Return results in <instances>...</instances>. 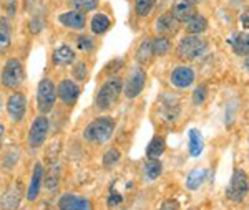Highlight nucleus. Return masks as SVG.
Segmentation results:
<instances>
[{
	"label": "nucleus",
	"instance_id": "nucleus-31",
	"mask_svg": "<svg viewBox=\"0 0 249 210\" xmlns=\"http://www.w3.org/2000/svg\"><path fill=\"white\" fill-rule=\"evenodd\" d=\"M156 0H135V10L140 17H146L153 10Z\"/></svg>",
	"mask_w": 249,
	"mask_h": 210
},
{
	"label": "nucleus",
	"instance_id": "nucleus-38",
	"mask_svg": "<svg viewBox=\"0 0 249 210\" xmlns=\"http://www.w3.org/2000/svg\"><path fill=\"white\" fill-rule=\"evenodd\" d=\"M40 7H42V0H25V9L30 14H40Z\"/></svg>",
	"mask_w": 249,
	"mask_h": 210
},
{
	"label": "nucleus",
	"instance_id": "nucleus-46",
	"mask_svg": "<svg viewBox=\"0 0 249 210\" xmlns=\"http://www.w3.org/2000/svg\"><path fill=\"white\" fill-rule=\"evenodd\" d=\"M0 106H2V98H0Z\"/></svg>",
	"mask_w": 249,
	"mask_h": 210
},
{
	"label": "nucleus",
	"instance_id": "nucleus-44",
	"mask_svg": "<svg viewBox=\"0 0 249 210\" xmlns=\"http://www.w3.org/2000/svg\"><path fill=\"white\" fill-rule=\"evenodd\" d=\"M246 68H248V71H249V58L246 60Z\"/></svg>",
	"mask_w": 249,
	"mask_h": 210
},
{
	"label": "nucleus",
	"instance_id": "nucleus-6",
	"mask_svg": "<svg viewBox=\"0 0 249 210\" xmlns=\"http://www.w3.org/2000/svg\"><path fill=\"white\" fill-rule=\"evenodd\" d=\"M248 192H249V180L246 172L241 171V169H236L232 172L230 185L226 189V197L232 202H243L244 197L248 195Z\"/></svg>",
	"mask_w": 249,
	"mask_h": 210
},
{
	"label": "nucleus",
	"instance_id": "nucleus-23",
	"mask_svg": "<svg viewBox=\"0 0 249 210\" xmlns=\"http://www.w3.org/2000/svg\"><path fill=\"white\" fill-rule=\"evenodd\" d=\"M164 149H166V141H164L161 136H155L146 147L148 159H158L160 156H163Z\"/></svg>",
	"mask_w": 249,
	"mask_h": 210
},
{
	"label": "nucleus",
	"instance_id": "nucleus-40",
	"mask_svg": "<svg viewBox=\"0 0 249 210\" xmlns=\"http://www.w3.org/2000/svg\"><path fill=\"white\" fill-rule=\"evenodd\" d=\"M5 10H7V15L12 17V15H15V10H17V2L15 0H5Z\"/></svg>",
	"mask_w": 249,
	"mask_h": 210
},
{
	"label": "nucleus",
	"instance_id": "nucleus-39",
	"mask_svg": "<svg viewBox=\"0 0 249 210\" xmlns=\"http://www.w3.org/2000/svg\"><path fill=\"white\" fill-rule=\"evenodd\" d=\"M124 63V60L123 58H116L113 60V62H110L107 65V68H105V73H115V71H118V70H122V65Z\"/></svg>",
	"mask_w": 249,
	"mask_h": 210
},
{
	"label": "nucleus",
	"instance_id": "nucleus-17",
	"mask_svg": "<svg viewBox=\"0 0 249 210\" xmlns=\"http://www.w3.org/2000/svg\"><path fill=\"white\" fill-rule=\"evenodd\" d=\"M12 45V23L9 17H0V55H3Z\"/></svg>",
	"mask_w": 249,
	"mask_h": 210
},
{
	"label": "nucleus",
	"instance_id": "nucleus-21",
	"mask_svg": "<svg viewBox=\"0 0 249 210\" xmlns=\"http://www.w3.org/2000/svg\"><path fill=\"white\" fill-rule=\"evenodd\" d=\"M151 58H153V40L144 38L143 42L140 43L138 50H136V60H138V63L146 65V63H150Z\"/></svg>",
	"mask_w": 249,
	"mask_h": 210
},
{
	"label": "nucleus",
	"instance_id": "nucleus-37",
	"mask_svg": "<svg viewBox=\"0 0 249 210\" xmlns=\"http://www.w3.org/2000/svg\"><path fill=\"white\" fill-rule=\"evenodd\" d=\"M107 202H108V205H110V207H115V205H120V204H122V202H123V197H122V194H118L113 187H111L110 195H108Z\"/></svg>",
	"mask_w": 249,
	"mask_h": 210
},
{
	"label": "nucleus",
	"instance_id": "nucleus-4",
	"mask_svg": "<svg viewBox=\"0 0 249 210\" xmlns=\"http://www.w3.org/2000/svg\"><path fill=\"white\" fill-rule=\"evenodd\" d=\"M57 98H58L57 84L52 81L50 78L40 80L37 86V110L40 114H47V113L53 110Z\"/></svg>",
	"mask_w": 249,
	"mask_h": 210
},
{
	"label": "nucleus",
	"instance_id": "nucleus-7",
	"mask_svg": "<svg viewBox=\"0 0 249 210\" xmlns=\"http://www.w3.org/2000/svg\"><path fill=\"white\" fill-rule=\"evenodd\" d=\"M144 83H146V71L142 66H135L128 75L126 83H124V96L130 99L140 96V93L144 88Z\"/></svg>",
	"mask_w": 249,
	"mask_h": 210
},
{
	"label": "nucleus",
	"instance_id": "nucleus-16",
	"mask_svg": "<svg viewBox=\"0 0 249 210\" xmlns=\"http://www.w3.org/2000/svg\"><path fill=\"white\" fill-rule=\"evenodd\" d=\"M43 165L37 162L34 167V172H32V179H30V184H29V189H27V199L30 202L37 200V197L40 195V189H42V182H43Z\"/></svg>",
	"mask_w": 249,
	"mask_h": 210
},
{
	"label": "nucleus",
	"instance_id": "nucleus-15",
	"mask_svg": "<svg viewBox=\"0 0 249 210\" xmlns=\"http://www.w3.org/2000/svg\"><path fill=\"white\" fill-rule=\"evenodd\" d=\"M22 200V187L17 182L15 185H12L9 191H5V194L0 199V209L2 210H17Z\"/></svg>",
	"mask_w": 249,
	"mask_h": 210
},
{
	"label": "nucleus",
	"instance_id": "nucleus-24",
	"mask_svg": "<svg viewBox=\"0 0 249 210\" xmlns=\"http://www.w3.org/2000/svg\"><path fill=\"white\" fill-rule=\"evenodd\" d=\"M186 30L191 35H199L208 30V20L203 15H193V17L186 22Z\"/></svg>",
	"mask_w": 249,
	"mask_h": 210
},
{
	"label": "nucleus",
	"instance_id": "nucleus-14",
	"mask_svg": "<svg viewBox=\"0 0 249 210\" xmlns=\"http://www.w3.org/2000/svg\"><path fill=\"white\" fill-rule=\"evenodd\" d=\"M58 22L62 23L63 27L70 28V30H83L87 23V18H85V14H82V12L70 10V12L60 14Z\"/></svg>",
	"mask_w": 249,
	"mask_h": 210
},
{
	"label": "nucleus",
	"instance_id": "nucleus-42",
	"mask_svg": "<svg viewBox=\"0 0 249 210\" xmlns=\"http://www.w3.org/2000/svg\"><path fill=\"white\" fill-rule=\"evenodd\" d=\"M241 23H243L244 28H248L249 30V9L244 10V14L241 15Z\"/></svg>",
	"mask_w": 249,
	"mask_h": 210
},
{
	"label": "nucleus",
	"instance_id": "nucleus-41",
	"mask_svg": "<svg viewBox=\"0 0 249 210\" xmlns=\"http://www.w3.org/2000/svg\"><path fill=\"white\" fill-rule=\"evenodd\" d=\"M160 210H179V204L176 200H166Z\"/></svg>",
	"mask_w": 249,
	"mask_h": 210
},
{
	"label": "nucleus",
	"instance_id": "nucleus-45",
	"mask_svg": "<svg viewBox=\"0 0 249 210\" xmlns=\"http://www.w3.org/2000/svg\"><path fill=\"white\" fill-rule=\"evenodd\" d=\"M193 2H195V3H196V2H201V0H193Z\"/></svg>",
	"mask_w": 249,
	"mask_h": 210
},
{
	"label": "nucleus",
	"instance_id": "nucleus-25",
	"mask_svg": "<svg viewBox=\"0 0 249 210\" xmlns=\"http://www.w3.org/2000/svg\"><path fill=\"white\" fill-rule=\"evenodd\" d=\"M203 146H204V141L203 136L198 129H191L190 131V154L193 157H198L203 152Z\"/></svg>",
	"mask_w": 249,
	"mask_h": 210
},
{
	"label": "nucleus",
	"instance_id": "nucleus-33",
	"mask_svg": "<svg viewBox=\"0 0 249 210\" xmlns=\"http://www.w3.org/2000/svg\"><path fill=\"white\" fill-rule=\"evenodd\" d=\"M43 27H45V17H43L42 14H35L34 17H32L30 23H29L30 33H34V35L40 33V32L43 30Z\"/></svg>",
	"mask_w": 249,
	"mask_h": 210
},
{
	"label": "nucleus",
	"instance_id": "nucleus-30",
	"mask_svg": "<svg viewBox=\"0 0 249 210\" xmlns=\"http://www.w3.org/2000/svg\"><path fill=\"white\" fill-rule=\"evenodd\" d=\"M170 40L166 37H156L153 38V55H158V56H163L170 51Z\"/></svg>",
	"mask_w": 249,
	"mask_h": 210
},
{
	"label": "nucleus",
	"instance_id": "nucleus-20",
	"mask_svg": "<svg viewBox=\"0 0 249 210\" xmlns=\"http://www.w3.org/2000/svg\"><path fill=\"white\" fill-rule=\"evenodd\" d=\"M176 20L173 18L171 14H164L161 15L158 20H156V32H158L160 35H163V37H166V35H171L176 32Z\"/></svg>",
	"mask_w": 249,
	"mask_h": 210
},
{
	"label": "nucleus",
	"instance_id": "nucleus-3",
	"mask_svg": "<svg viewBox=\"0 0 249 210\" xmlns=\"http://www.w3.org/2000/svg\"><path fill=\"white\" fill-rule=\"evenodd\" d=\"M25 78V70L23 65L18 58H9L2 68V75H0V83L7 90H17L20 84L23 83Z\"/></svg>",
	"mask_w": 249,
	"mask_h": 210
},
{
	"label": "nucleus",
	"instance_id": "nucleus-32",
	"mask_svg": "<svg viewBox=\"0 0 249 210\" xmlns=\"http://www.w3.org/2000/svg\"><path fill=\"white\" fill-rule=\"evenodd\" d=\"M120 159H122V154H120L118 149H108V151L103 154V167L110 169L113 167L120 162Z\"/></svg>",
	"mask_w": 249,
	"mask_h": 210
},
{
	"label": "nucleus",
	"instance_id": "nucleus-28",
	"mask_svg": "<svg viewBox=\"0 0 249 210\" xmlns=\"http://www.w3.org/2000/svg\"><path fill=\"white\" fill-rule=\"evenodd\" d=\"M60 167L58 165H52L50 171H48L47 177H45V187L48 192H55L60 185Z\"/></svg>",
	"mask_w": 249,
	"mask_h": 210
},
{
	"label": "nucleus",
	"instance_id": "nucleus-18",
	"mask_svg": "<svg viewBox=\"0 0 249 210\" xmlns=\"http://www.w3.org/2000/svg\"><path fill=\"white\" fill-rule=\"evenodd\" d=\"M53 63L57 66H63V65H70L75 62V51L70 45H60L55 48L53 56H52Z\"/></svg>",
	"mask_w": 249,
	"mask_h": 210
},
{
	"label": "nucleus",
	"instance_id": "nucleus-34",
	"mask_svg": "<svg viewBox=\"0 0 249 210\" xmlns=\"http://www.w3.org/2000/svg\"><path fill=\"white\" fill-rule=\"evenodd\" d=\"M77 48L80 51H90L93 48V40L90 37H78L77 38Z\"/></svg>",
	"mask_w": 249,
	"mask_h": 210
},
{
	"label": "nucleus",
	"instance_id": "nucleus-1",
	"mask_svg": "<svg viewBox=\"0 0 249 210\" xmlns=\"http://www.w3.org/2000/svg\"><path fill=\"white\" fill-rule=\"evenodd\" d=\"M115 119L110 118V116H100L93 121L87 124V128L83 129V137L91 144H105L107 141L111 139L115 132Z\"/></svg>",
	"mask_w": 249,
	"mask_h": 210
},
{
	"label": "nucleus",
	"instance_id": "nucleus-35",
	"mask_svg": "<svg viewBox=\"0 0 249 210\" xmlns=\"http://www.w3.org/2000/svg\"><path fill=\"white\" fill-rule=\"evenodd\" d=\"M73 76L77 80H80V81H82V80H85L87 78V65L83 62L75 65V66H73Z\"/></svg>",
	"mask_w": 249,
	"mask_h": 210
},
{
	"label": "nucleus",
	"instance_id": "nucleus-8",
	"mask_svg": "<svg viewBox=\"0 0 249 210\" xmlns=\"http://www.w3.org/2000/svg\"><path fill=\"white\" fill-rule=\"evenodd\" d=\"M48 131H50V123H48L45 116L35 118L29 132V146L32 149H38L40 146H43V143H45L48 136Z\"/></svg>",
	"mask_w": 249,
	"mask_h": 210
},
{
	"label": "nucleus",
	"instance_id": "nucleus-9",
	"mask_svg": "<svg viewBox=\"0 0 249 210\" xmlns=\"http://www.w3.org/2000/svg\"><path fill=\"white\" fill-rule=\"evenodd\" d=\"M7 113L14 123H20L27 113V96L22 91L12 93L7 99Z\"/></svg>",
	"mask_w": 249,
	"mask_h": 210
},
{
	"label": "nucleus",
	"instance_id": "nucleus-27",
	"mask_svg": "<svg viewBox=\"0 0 249 210\" xmlns=\"http://www.w3.org/2000/svg\"><path fill=\"white\" fill-rule=\"evenodd\" d=\"M143 171H144V177H146V179L155 180L161 176L163 165L158 159H148L146 164H144V167H143Z\"/></svg>",
	"mask_w": 249,
	"mask_h": 210
},
{
	"label": "nucleus",
	"instance_id": "nucleus-29",
	"mask_svg": "<svg viewBox=\"0 0 249 210\" xmlns=\"http://www.w3.org/2000/svg\"><path fill=\"white\" fill-rule=\"evenodd\" d=\"M100 0H70V7L82 14H88V12L95 10L98 7Z\"/></svg>",
	"mask_w": 249,
	"mask_h": 210
},
{
	"label": "nucleus",
	"instance_id": "nucleus-36",
	"mask_svg": "<svg viewBox=\"0 0 249 210\" xmlns=\"http://www.w3.org/2000/svg\"><path fill=\"white\" fill-rule=\"evenodd\" d=\"M206 91H208L206 86L196 88L195 93H193V103H195V104H201L203 101H204V98H206Z\"/></svg>",
	"mask_w": 249,
	"mask_h": 210
},
{
	"label": "nucleus",
	"instance_id": "nucleus-43",
	"mask_svg": "<svg viewBox=\"0 0 249 210\" xmlns=\"http://www.w3.org/2000/svg\"><path fill=\"white\" fill-rule=\"evenodd\" d=\"M3 136H5V126L0 124V149H2V144H3Z\"/></svg>",
	"mask_w": 249,
	"mask_h": 210
},
{
	"label": "nucleus",
	"instance_id": "nucleus-5",
	"mask_svg": "<svg viewBox=\"0 0 249 210\" xmlns=\"http://www.w3.org/2000/svg\"><path fill=\"white\" fill-rule=\"evenodd\" d=\"M208 50V42L199 38V35H188L179 40L178 43V56L183 60H196Z\"/></svg>",
	"mask_w": 249,
	"mask_h": 210
},
{
	"label": "nucleus",
	"instance_id": "nucleus-22",
	"mask_svg": "<svg viewBox=\"0 0 249 210\" xmlns=\"http://www.w3.org/2000/svg\"><path fill=\"white\" fill-rule=\"evenodd\" d=\"M111 22L105 14H96L93 15V18L90 20V30L95 35H103L105 32L110 28Z\"/></svg>",
	"mask_w": 249,
	"mask_h": 210
},
{
	"label": "nucleus",
	"instance_id": "nucleus-26",
	"mask_svg": "<svg viewBox=\"0 0 249 210\" xmlns=\"http://www.w3.org/2000/svg\"><path fill=\"white\" fill-rule=\"evenodd\" d=\"M206 174L208 172L203 171V169H195V171H191L186 177V187L190 189V191H196L199 185H203L204 179H206Z\"/></svg>",
	"mask_w": 249,
	"mask_h": 210
},
{
	"label": "nucleus",
	"instance_id": "nucleus-19",
	"mask_svg": "<svg viewBox=\"0 0 249 210\" xmlns=\"http://www.w3.org/2000/svg\"><path fill=\"white\" fill-rule=\"evenodd\" d=\"M230 45L238 56L249 55V35L248 33H236L230 38Z\"/></svg>",
	"mask_w": 249,
	"mask_h": 210
},
{
	"label": "nucleus",
	"instance_id": "nucleus-11",
	"mask_svg": "<svg viewBox=\"0 0 249 210\" xmlns=\"http://www.w3.org/2000/svg\"><path fill=\"white\" fill-rule=\"evenodd\" d=\"M58 210H91V202L75 194H63L58 199Z\"/></svg>",
	"mask_w": 249,
	"mask_h": 210
},
{
	"label": "nucleus",
	"instance_id": "nucleus-10",
	"mask_svg": "<svg viewBox=\"0 0 249 210\" xmlns=\"http://www.w3.org/2000/svg\"><path fill=\"white\" fill-rule=\"evenodd\" d=\"M57 93H58L60 101H62L63 104L71 106V104L77 103V99L80 96V86L73 81V80L65 78V80H62L57 86Z\"/></svg>",
	"mask_w": 249,
	"mask_h": 210
},
{
	"label": "nucleus",
	"instance_id": "nucleus-13",
	"mask_svg": "<svg viewBox=\"0 0 249 210\" xmlns=\"http://www.w3.org/2000/svg\"><path fill=\"white\" fill-rule=\"evenodd\" d=\"M171 83L179 90H186L195 83V71L190 66H178L171 73Z\"/></svg>",
	"mask_w": 249,
	"mask_h": 210
},
{
	"label": "nucleus",
	"instance_id": "nucleus-2",
	"mask_svg": "<svg viewBox=\"0 0 249 210\" xmlns=\"http://www.w3.org/2000/svg\"><path fill=\"white\" fill-rule=\"evenodd\" d=\"M123 91V81L118 76H113V78L107 80L105 83L100 86L98 93H96L95 98V106L96 110L100 111H107L111 110V108L116 104V101L120 99V95Z\"/></svg>",
	"mask_w": 249,
	"mask_h": 210
},
{
	"label": "nucleus",
	"instance_id": "nucleus-12",
	"mask_svg": "<svg viewBox=\"0 0 249 210\" xmlns=\"http://www.w3.org/2000/svg\"><path fill=\"white\" fill-rule=\"evenodd\" d=\"M170 14L176 22H188L193 15H196V7L193 0H176L171 7Z\"/></svg>",
	"mask_w": 249,
	"mask_h": 210
}]
</instances>
